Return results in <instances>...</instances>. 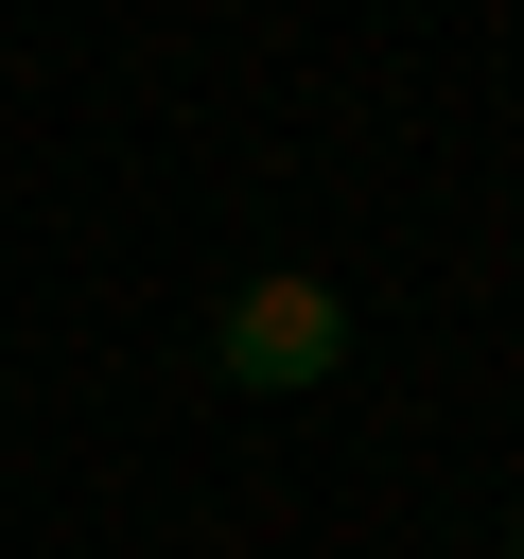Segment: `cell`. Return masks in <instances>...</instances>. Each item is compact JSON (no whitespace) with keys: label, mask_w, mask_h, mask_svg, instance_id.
<instances>
[{"label":"cell","mask_w":524,"mask_h":559,"mask_svg":"<svg viewBox=\"0 0 524 559\" xmlns=\"http://www.w3.org/2000/svg\"><path fill=\"white\" fill-rule=\"evenodd\" d=\"M210 349H227V384H279V402H314V384L349 367V314H332V280H245V297L210 314Z\"/></svg>","instance_id":"6da1fadb"}]
</instances>
